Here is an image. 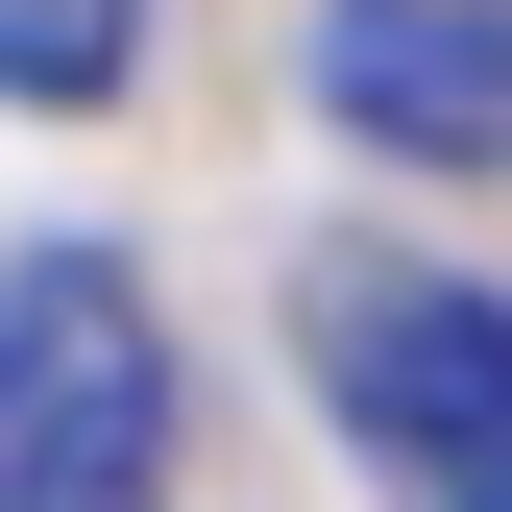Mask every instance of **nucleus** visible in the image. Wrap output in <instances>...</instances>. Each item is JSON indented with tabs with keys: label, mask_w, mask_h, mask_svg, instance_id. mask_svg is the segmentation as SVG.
Masks as SVG:
<instances>
[{
	"label": "nucleus",
	"mask_w": 512,
	"mask_h": 512,
	"mask_svg": "<svg viewBox=\"0 0 512 512\" xmlns=\"http://www.w3.org/2000/svg\"><path fill=\"white\" fill-rule=\"evenodd\" d=\"M171 439H196V391H171L147 269L49 220L0 269V512H171Z\"/></svg>",
	"instance_id": "1"
},
{
	"label": "nucleus",
	"mask_w": 512,
	"mask_h": 512,
	"mask_svg": "<svg viewBox=\"0 0 512 512\" xmlns=\"http://www.w3.org/2000/svg\"><path fill=\"white\" fill-rule=\"evenodd\" d=\"M317 391H342L391 512H512V317L464 269H342L317 293Z\"/></svg>",
	"instance_id": "2"
},
{
	"label": "nucleus",
	"mask_w": 512,
	"mask_h": 512,
	"mask_svg": "<svg viewBox=\"0 0 512 512\" xmlns=\"http://www.w3.org/2000/svg\"><path fill=\"white\" fill-rule=\"evenodd\" d=\"M317 122L391 171H512V0H317Z\"/></svg>",
	"instance_id": "3"
},
{
	"label": "nucleus",
	"mask_w": 512,
	"mask_h": 512,
	"mask_svg": "<svg viewBox=\"0 0 512 512\" xmlns=\"http://www.w3.org/2000/svg\"><path fill=\"white\" fill-rule=\"evenodd\" d=\"M0 74H25L49 122H74V98H122V0H0Z\"/></svg>",
	"instance_id": "4"
}]
</instances>
